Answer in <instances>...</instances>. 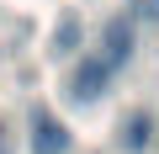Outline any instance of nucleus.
<instances>
[{"label": "nucleus", "mask_w": 159, "mask_h": 154, "mask_svg": "<svg viewBox=\"0 0 159 154\" xmlns=\"http://www.w3.org/2000/svg\"><path fill=\"white\" fill-rule=\"evenodd\" d=\"M69 149V128L53 117V112H32V154H64Z\"/></svg>", "instance_id": "nucleus-1"}, {"label": "nucleus", "mask_w": 159, "mask_h": 154, "mask_svg": "<svg viewBox=\"0 0 159 154\" xmlns=\"http://www.w3.org/2000/svg\"><path fill=\"white\" fill-rule=\"evenodd\" d=\"M96 58H101V64H106L111 74H117V69H122V64L133 58V21H127V16L106 21V48H101Z\"/></svg>", "instance_id": "nucleus-2"}, {"label": "nucleus", "mask_w": 159, "mask_h": 154, "mask_svg": "<svg viewBox=\"0 0 159 154\" xmlns=\"http://www.w3.org/2000/svg\"><path fill=\"white\" fill-rule=\"evenodd\" d=\"M106 85H111V69H106L101 58H85V64L74 69V80H69V96H74V101H96Z\"/></svg>", "instance_id": "nucleus-3"}, {"label": "nucleus", "mask_w": 159, "mask_h": 154, "mask_svg": "<svg viewBox=\"0 0 159 154\" xmlns=\"http://www.w3.org/2000/svg\"><path fill=\"white\" fill-rule=\"evenodd\" d=\"M122 149H148V112H133L122 122Z\"/></svg>", "instance_id": "nucleus-4"}, {"label": "nucleus", "mask_w": 159, "mask_h": 154, "mask_svg": "<svg viewBox=\"0 0 159 154\" xmlns=\"http://www.w3.org/2000/svg\"><path fill=\"white\" fill-rule=\"evenodd\" d=\"M74 43H80V16H64L58 32H53V48L58 53H74Z\"/></svg>", "instance_id": "nucleus-5"}, {"label": "nucleus", "mask_w": 159, "mask_h": 154, "mask_svg": "<svg viewBox=\"0 0 159 154\" xmlns=\"http://www.w3.org/2000/svg\"><path fill=\"white\" fill-rule=\"evenodd\" d=\"M133 16H143V21H159V0H133Z\"/></svg>", "instance_id": "nucleus-6"}]
</instances>
